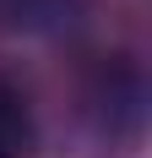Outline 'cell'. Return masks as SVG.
Listing matches in <instances>:
<instances>
[{"instance_id": "cell-1", "label": "cell", "mask_w": 152, "mask_h": 158, "mask_svg": "<svg viewBox=\"0 0 152 158\" xmlns=\"http://www.w3.org/2000/svg\"><path fill=\"white\" fill-rule=\"evenodd\" d=\"M82 16V0H0V27L11 33H60Z\"/></svg>"}, {"instance_id": "cell-2", "label": "cell", "mask_w": 152, "mask_h": 158, "mask_svg": "<svg viewBox=\"0 0 152 158\" xmlns=\"http://www.w3.org/2000/svg\"><path fill=\"white\" fill-rule=\"evenodd\" d=\"M27 153V109L11 87H0V158H22Z\"/></svg>"}]
</instances>
